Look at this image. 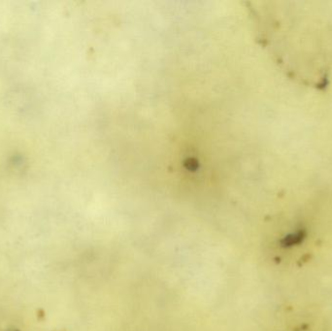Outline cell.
<instances>
[{
    "instance_id": "6da1fadb",
    "label": "cell",
    "mask_w": 332,
    "mask_h": 331,
    "mask_svg": "<svg viewBox=\"0 0 332 331\" xmlns=\"http://www.w3.org/2000/svg\"><path fill=\"white\" fill-rule=\"evenodd\" d=\"M305 231H297L295 233H292V234H288L286 235V237L284 239L281 241V244L283 247H291V246H294V245H297V244H300L305 238Z\"/></svg>"
}]
</instances>
